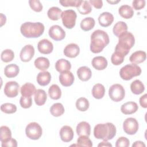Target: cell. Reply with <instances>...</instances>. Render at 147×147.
I'll list each match as a JSON object with an SVG mask.
<instances>
[{
  "label": "cell",
  "instance_id": "cell-2",
  "mask_svg": "<svg viewBox=\"0 0 147 147\" xmlns=\"http://www.w3.org/2000/svg\"><path fill=\"white\" fill-rule=\"evenodd\" d=\"M116 127L110 122L98 123L94 129V136L97 139L108 141L113 139L116 135Z\"/></svg>",
  "mask_w": 147,
  "mask_h": 147
},
{
  "label": "cell",
  "instance_id": "cell-31",
  "mask_svg": "<svg viewBox=\"0 0 147 147\" xmlns=\"http://www.w3.org/2000/svg\"><path fill=\"white\" fill-rule=\"evenodd\" d=\"M130 90L134 94L140 95L144 91L145 86L141 80L136 79L130 84Z\"/></svg>",
  "mask_w": 147,
  "mask_h": 147
},
{
  "label": "cell",
  "instance_id": "cell-32",
  "mask_svg": "<svg viewBox=\"0 0 147 147\" xmlns=\"http://www.w3.org/2000/svg\"><path fill=\"white\" fill-rule=\"evenodd\" d=\"M95 25V20L92 17H86L81 21L80 26L84 31H89L94 28Z\"/></svg>",
  "mask_w": 147,
  "mask_h": 147
},
{
  "label": "cell",
  "instance_id": "cell-33",
  "mask_svg": "<svg viewBox=\"0 0 147 147\" xmlns=\"http://www.w3.org/2000/svg\"><path fill=\"white\" fill-rule=\"evenodd\" d=\"M127 30V25L123 21L117 22L113 26V32L114 34L119 37L120 35Z\"/></svg>",
  "mask_w": 147,
  "mask_h": 147
},
{
  "label": "cell",
  "instance_id": "cell-39",
  "mask_svg": "<svg viewBox=\"0 0 147 147\" xmlns=\"http://www.w3.org/2000/svg\"><path fill=\"white\" fill-rule=\"evenodd\" d=\"M77 10L80 14L86 15L91 13L92 11V7L89 1H82L81 4L77 7Z\"/></svg>",
  "mask_w": 147,
  "mask_h": 147
},
{
  "label": "cell",
  "instance_id": "cell-38",
  "mask_svg": "<svg viewBox=\"0 0 147 147\" xmlns=\"http://www.w3.org/2000/svg\"><path fill=\"white\" fill-rule=\"evenodd\" d=\"M89 102L84 97H80L76 102V107L80 111H86L89 108Z\"/></svg>",
  "mask_w": 147,
  "mask_h": 147
},
{
  "label": "cell",
  "instance_id": "cell-47",
  "mask_svg": "<svg viewBox=\"0 0 147 147\" xmlns=\"http://www.w3.org/2000/svg\"><path fill=\"white\" fill-rule=\"evenodd\" d=\"M130 145V141L128 138L125 137L118 138L115 142L116 147H128Z\"/></svg>",
  "mask_w": 147,
  "mask_h": 147
},
{
  "label": "cell",
  "instance_id": "cell-50",
  "mask_svg": "<svg viewBox=\"0 0 147 147\" xmlns=\"http://www.w3.org/2000/svg\"><path fill=\"white\" fill-rule=\"evenodd\" d=\"M91 5H92L96 9H100L103 6V2L101 0H90L89 1Z\"/></svg>",
  "mask_w": 147,
  "mask_h": 147
},
{
  "label": "cell",
  "instance_id": "cell-27",
  "mask_svg": "<svg viewBox=\"0 0 147 147\" xmlns=\"http://www.w3.org/2000/svg\"><path fill=\"white\" fill-rule=\"evenodd\" d=\"M34 102L37 106H42L47 99V94L42 89H37L34 94Z\"/></svg>",
  "mask_w": 147,
  "mask_h": 147
},
{
  "label": "cell",
  "instance_id": "cell-17",
  "mask_svg": "<svg viewBox=\"0 0 147 147\" xmlns=\"http://www.w3.org/2000/svg\"><path fill=\"white\" fill-rule=\"evenodd\" d=\"M114 21L113 15L109 12H103L98 17V22L102 27H108Z\"/></svg>",
  "mask_w": 147,
  "mask_h": 147
},
{
  "label": "cell",
  "instance_id": "cell-7",
  "mask_svg": "<svg viewBox=\"0 0 147 147\" xmlns=\"http://www.w3.org/2000/svg\"><path fill=\"white\" fill-rule=\"evenodd\" d=\"M26 136L33 140H38L42 136V130L41 126L37 122H30L25 128Z\"/></svg>",
  "mask_w": 147,
  "mask_h": 147
},
{
  "label": "cell",
  "instance_id": "cell-25",
  "mask_svg": "<svg viewBox=\"0 0 147 147\" xmlns=\"http://www.w3.org/2000/svg\"><path fill=\"white\" fill-rule=\"evenodd\" d=\"M20 72L19 67L16 64H10L6 65L4 69L5 75L9 78L17 76Z\"/></svg>",
  "mask_w": 147,
  "mask_h": 147
},
{
  "label": "cell",
  "instance_id": "cell-10",
  "mask_svg": "<svg viewBox=\"0 0 147 147\" xmlns=\"http://www.w3.org/2000/svg\"><path fill=\"white\" fill-rule=\"evenodd\" d=\"M20 86L16 81L7 82L4 87L5 94L9 98H14L18 94Z\"/></svg>",
  "mask_w": 147,
  "mask_h": 147
},
{
  "label": "cell",
  "instance_id": "cell-26",
  "mask_svg": "<svg viewBox=\"0 0 147 147\" xmlns=\"http://www.w3.org/2000/svg\"><path fill=\"white\" fill-rule=\"evenodd\" d=\"M34 64L37 69L45 71L49 67L50 62L48 58L45 57H38L34 60Z\"/></svg>",
  "mask_w": 147,
  "mask_h": 147
},
{
  "label": "cell",
  "instance_id": "cell-41",
  "mask_svg": "<svg viewBox=\"0 0 147 147\" xmlns=\"http://www.w3.org/2000/svg\"><path fill=\"white\" fill-rule=\"evenodd\" d=\"M1 58L2 61L5 63H9L10 61H11L14 59V53L11 49H5L1 53Z\"/></svg>",
  "mask_w": 147,
  "mask_h": 147
},
{
  "label": "cell",
  "instance_id": "cell-35",
  "mask_svg": "<svg viewBox=\"0 0 147 147\" xmlns=\"http://www.w3.org/2000/svg\"><path fill=\"white\" fill-rule=\"evenodd\" d=\"M61 10L59 7L56 6H53L49 8L47 11L48 18L53 21H57L59 20L61 17Z\"/></svg>",
  "mask_w": 147,
  "mask_h": 147
},
{
  "label": "cell",
  "instance_id": "cell-1",
  "mask_svg": "<svg viewBox=\"0 0 147 147\" xmlns=\"http://www.w3.org/2000/svg\"><path fill=\"white\" fill-rule=\"evenodd\" d=\"M109 42V36L106 32L100 29L96 30L91 35L90 51L94 53H100Z\"/></svg>",
  "mask_w": 147,
  "mask_h": 147
},
{
  "label": "cell",
  "instance_id": "cell-8",
  "mask_svg": "<svg viewBox=\"0 0 147 147\" xmlns=\"http://www.w3.org/2000/svg\"><path fill=\"white\" fill-rule=\"evenodd\" d=\"M61 18L63 25L66 28L72 29L75 26L77 14L74 10L69 9L62 11Z\"/></svg>",
  "mask_w": 147,
  "mask_h": 147
},
{
  "label": "cell",
  "instance_id": "cell-44",
  "mask_svg": "<svg viewBox=\"0 0 147 147\" xmlns=\"http://www.w3.org/2000/svg\"><path fill=\"white\" fill-rule=\"evenodd\" d=\"M82 0H61L59 1V3L61 6L64 7H76V8L81 4Z\"/></svg>",
  "mask_w": 147,
  "mask_h": 147
},
{
  "label": "cell",
  "instance_id": "cell-53",
  "mask_svg": "<svg viewBox=\"0 0 147 147\" xmlns=\"http://www.w3.org/2000/svg\"><path fill=\"white\" fill-rule=\"evenodd\" d=\"M98 147H100V146H110V147H112V145H111V144H110L108 141L103 140V141L101 142L100 143H99L98 145Z\"/></svg>",
  "mask_w": 147,
  "mask_h": 147
},
{
  "label": "cell",
  "instance_id": "cell-12",
  "mask_svg": "<svg viewBox=\"0 0 147 147\" xmlns=\"http://www.w3.org/2000/svg\"><path fill=\"white\" fill-rule=\"evenodd\" d=\"M34 55V48L32 45H25L21 49L20 54V59L23 62H28L31 60Z\"/></svg>",
  "mask_w": 147,
  "mask_h": 147
},
{
  "label": "cell",
  "instance_id": "cell-42",
  "mask_svg": "<svg viewBox=\"0 0 147 147\" xmlns=\"http://www.w3.org/2000/svg\"><path fill=\"white\" fill-rule=\"evenodd\" d=\"M1 110L6 114H13L16 112L17 106L11 103H5L1 106Z\"/></svg>",
  "mask_w": 147,
  "mask_h": 147
},
{
  "label": "cell",
  "instance_id": "cell-18",
  "mask_svg": "<svg viewBox=\"0 0 147 147\" xmlns=\"http://www.w3.org/2000/svg\"><path fill=\"white\" fill-rule=\"evenodd\" d=\"M91 64L95 69L100 71L105 69L107 67L108 63L107 60L105 57L99 56L94 57L92 59Z\"/></svg>",
  "mask_w": 147,
  "mask_h": 147
},
{
  "label": "cell",
  "instance_id": "cell-28",
  "mask_svg": "<svg viewBox=\"0 0 147 147\" xmlns=\"http://www.w3.org/2000/svg\"><path fill=\"white\" fill-rule=\"evenodd\" d=\"M36 91L35 86L30 83H26L21 87L20 92L22 96H31Z\"/></svg>",
  "mask_w": 147,
  "mask_h": 147
},
{
  "label": "cell",
  "instance_id": "cell-13",
  "mask_svg": "<svg viewBox=\"0 0 147 147\" xmlns=\"http://www.w3.org/2000/svg\"><path fill=\"white\" fill-rule=\"evenodd\" d=\"M37 49L39 52L42 54L48 55L52 52L53 45L52 42L48 39H42L37 44Z\"/></svg>",
  "mask_w": 147,
  "mask_h": 147
},
{
  "label": "cell",
  "instance_id": "cell-36",
  "mask_svg": "<svg viewBox=\"0 0 147 147\" xmlns=\"http://www.w3.org/2000/svg\"><path fill=\"white\" fill-rule=\"evenodd\" d=\"M64 107L60 103H55L53 104L50 108V113L53 117H60L64 113Z\"/></svg>",
  "mask_w": 147,
  "mask_h": 147
},
{
  "label": "cell",
  "instance_id": "cell-3",
  "mask_svg": "<svg viewBox=\"0 0 147 147\" xmlns=\"http://www.w3.org/2000/svg\"><path fill=\"white\" fill-rule=\"evenodd\" d=\"M45 27L43 24L40 22H25L20 27V32L26 38H37L44 33Z\"/></svg>",
  "mask_w": 147,
  "mask_h": 147
},
{
  "label": "cell",
  "instance_id": "cell-22",
  "mask_svg": "<svg viewBox=\"0 0 147 147\" xmlns=\"http://www.w3.org/2000/svg\"><path fill=\"white\" fill-rule=\"evenodd\" d=\"M71 68V63L64 59H60L58 60L55 63V69L59 72L63 73L68 71Z\"/></svg>",
  "mask_w": 147,
  "mask_h": 147
},
{
  "label": "cell",
  "instance_id": "cell-49",
  "mask_svg": "<svg viewBox=\"0 0 147 147\" xmlns=\"http://www.w3.org/2000/svg\"><path fill=\"white\" fill-rule=\"evenodd\" d=\"M2 147H17V141L14 138H11L10 140L6 142H2Z\"/></svg>",
  "mask_w": 147,
  "mask_h": 147
},
{
  "label": "cell",
  "instance_id": "cell-23",
  "mask_svg": "<svg viewBox=\"0 0 147 147\" xmlns=\"http://www.w3.org/2000/svg\"><path fill=\"white\" fill-rule=\"evenodd\" d=\"M37 82L41 86H46L48 85L51 80V75L47 71L40 72L37 76Z\"/></svg>",
  "mask_w": 147,
  "mask_h": 147
},
{
  "label": "cell",
  "instance_id": "cell-55",
  "mask_svg": "<svg viewBox=\"0 0 147 147\" xmlns=\"http://www.w3.org/2000/svg\"><path fill=\"white\" fill-rule=\"evenodd\" d=\"M120 2V0L119 1H107V2L110 3V4H113V5H114V4H116L118 2Z\"/></svg>",
  "mask_w": 147,
  "mask_h": 147
},
{
  "label": "cell",
  "instance_id": "cell-46",
  "mask_svg": "<svg viewBox=\"0 0 147 147\" xmlns=\"http://www.w3.org/2000/svg\"><path fill=\"white\" fill-rule=\"evenodd\" d=\"M29 4L30 8L36 12H40L42 10V5L39 0H30Z\"/></svg>",
  "mask_w": 147,
  "mask_h": 147
},
{
  "label": "cell",
  "instance_id": "cell-43",
  "mask_svg": "<svg viewBox=\"0 0 147 147\" xmlns=\"http://www.w3.org/2000/svg\"><path fill=\"white\" fill-rule=\"evenodd\" d=\"M125 56L122 55L114 52L111 57V61L114 65H119L121 64L124 61Z\"/></svg>",
  "mask_w": 147,
  "mask_h": 147
},
{
  "label": "cell",
  "instance_id": "cell-6",
  "mask_svg": "<svg viewBox=\"0 0 147 147\" xmlns=\"http://www.w3.org/2000/svg\"><path fill=\"white\" fill-rule=\"evenodd\" d=\"M109 95L113 101L118 102L125 98V90L121 84L118 83L114 84L109 88Z\"/></svg>",
  "mask_w": 147,
  "mask_h": 147
},
{
  "label": "cell",
  "instance_id": "cell-5",
  "mask_svg": "<svg viewBox=\"0 0 147 147\" xmlns=\"http://www.w3.org/2000/svg\"><path fill=\"white\" fill-rule=\"evenodd\" d=\"M141 72L140 67L136 64L131 63L122 67L119 71V75L123 80H129L134 77L140 76Z\"/></svg>",
  "mask_w": 147,
  "mask_h": 147
},
{
  "label": "cell",
  "instance_id": "cell-51",
  "mask_svg": "<svg viewBox=\"0 0 147 147\" xmlns=\"http://www.w3.org/2000/svg\"><path fill=\"white\" fill-rule=\"evenodd\" d=\"M140 106L143 108H147V94H145L140 98Z\"/></svg>",
  "mask_w": 147,
  "mask_h": 147
},
{
  "label": "cell",
  "instance_id": "cell-9",
  "mask_svg": "<svg viewBox=\"0 0 147 147\" xmlns=\"http://www.w3.org/2000/svg\"><path fill=\"white\" fill-rule=\"evenodd\" d=\"M138 122L134 118H127L124 121L123 123V129L127 134H135L138 131Z\"/></svg>",
  "mask_w": 147,
  "mask_h": 147
},
{
  "label": "cell",
  "instance_id": "cell-19",
  "mask_svg": "<svg viewBox=\"0 0 147 147\" xmlns=\"http://www.w3.org/2000/svg\"><path fill=\"white\" fill-rule=\"evenodd\" d=\"M138 109L137 103L134 102H127L123 103L121 107V112L125 115H130L135 113Z\"/></svg>",
  "mask_w": 147,
  "mask_h": 147
},
{
  "label": "cell",
  "instance_id": "cell-40",
  "mask_svg": "<svg viewBox=\"0 0 147 147\" xmlns=\"http://www.w3.org/2000/svg\"><path fill=\"white\" fill-rule=\"evenodd\" d=\"M73 146H87L92 147V143L91 140L89 138L88 136H80L77 140V144L72 145Z\"/></svg>",
  "mask_w": 147,
  "mask_h": 147
},
{
  "label": "cell",
  "instance_id": "cell-54",
  "mask_svg": "<svg viewBox=\"0 0 147 147\" xmlns=\"http://www.w3.org/2000/svg\"><path fill=\"white\" fill-rule=\"evenodd\" d=\"M6 21V18L5 15L2 13H1V26H2L3 25L5 24Z\"/></svg>",
  "mask_w": 147,
  "mask_h": 147
},
{
  "label": "cell",
  "instance_id": "cell-14",
  "mask_svg": "<svg viewBox=\"0 0 147 147\" xmlns=\"http://www.w3.org/2000/svg\"><path fill=\"white\" fill-rule=\"evenodd\" d=\"M59 134L61 140L64 142H68L72 141L74 136L72 127L67 125H64L60 129Z\"/></svg>",
  "mask_w": 147,
  "mask_h": 147
},
{
  "label": "cell",
  "instance_id": "cell-29",
  "mask_svg": "<svg viewBox=\"0 0 147 147\" xmlns=\"http://www.w3.org/2000/svg\"><path fill=\"white\" fill-rule=\"evenodd\" d=\"M119 14L123 18H131L134 15V10L133 8L127 5H123L119 7L118 9Z\"/></svg>",
  "mask_w": 147,
  "mask_h": 147
},
{
  "label": "cell",
  "instance_id": "cell-11",
  "mask_svg": "<svg viewBox=\"0 0 147 147\" xmlns=\"http://www.w3.org/2000/svg\"><path fill=\"white\" fill-rule=\"evenodd\" d=\"M48 34L49 37L55 41H61L65 37V32L64 29L57 25L51 26L49 29Z\"/></svg>",
  "mask_w": 147,
  "mask_h": 147
},
{
  "label": "cell",
  "instance_id": "cell-45",
  "mask_svg": "<svg viewBox=\"0 0 147 147\" xmlns=\"http://www.w3.org/2000/svg\"><path fill=\"white\" fill-rule=\"evenodd\" d=\"M20 104L21 107L24 109L30 108L32 105V96H22L20 99Z\"/></svg>",
  "mask_w": 147,
  "mask_h": 147
},
{
  "label": "cell",
  "instance_id": "cell-16",
  "mask_svg": "<svg viewBox=\"0 0 147 147\" xmlns=\"http://www.w3.org/2000/svg\"><path fill=\"white\" fill-rule=\"evenodd\" d=\"M59 79L61 84L64 87L71 86L75 80L73 74L69 71L61 73L59 76Z\"/></svg>",
  "mask_w": 147,
  "mask_h": 147
},
{
  "label": "cell",
  "instance_id": "cell-21",
  "mask_svg": "<svg viewBox=\"0 0 147 147\" xmlns=\"http://www.w3.org/2000/svg\"><path fill=\"white\" fill-rule=\"evenodd\" d=\"M79 79L83 82H86L90 79L92 76V72L90 68L86 66L79 67L76 72Z\"/></svg>",
  "mask_w": 147,
  "mask_h": 147
},
{
  "label": "cell",
  "instance_id": "cell-15",
  "mask_svg": "<svg viewBox=\"0 0 147 147\" xmlns=\"http://www.w3.org/2000/svg\"><path fill=\"white\" fill-rule=\"evenodd\" d=\"M80 53V48L76 44L71 43L65 46L64 49V55L69 58H75L78 56Z\"/></svg>",
  "mask_w": 147,
  "mask_h": 147
},
{
  "label": "cell",
  "instance_id": "cell-52",
  "mask_svg": "<svg viewBox=\"0 0 147 147\" xmlns=\"http://www.w3.org/2000/svg\"><path fill=\"white\" fill-rule=\"evenodd\" d=\"M139 146L145 147V144L142 141H136L132 145V147H139Z\"/></svg>",
  "mask_w": 147,
  "mask_h": 147
},
{
  "label": "cell",
  "instance_id": "cell-30",
  "mask_svg": "<svg viewBox=\"0 0 147 147\" xmlns=\"http://www.w3.org/2000/svg\"><path fill=\"white\" fill-rule=\"evenodd\" d=\"M92 95L96 99H102L105 94V88L100 83L95 84L92 88Z\"/></svg>",
  "mask_w": 147,
  "mask_h": 147
},
{
  "label": "cell",
  "instance_id": "cell-48",
  "mask_svg": "<svg viewBox=\"0 0 147 147\" xmlns=\"http://www.w3.org/2000/svg\"><path fill=\"white\" fill-rule=\"evenodd\" d=\"M146 1L145 0H134L132 2V6L136 10H139L143 9L145 6Z\"/></svg>",
  "mask_w": 147,
  "mask_h": 147
},
{
  "label": "cell",
  "instance_id": "cell-4",
  "mask_svg": "<svg viewBox=\"0 0 147 147\" xmlns=\"http://www.w3.org/2000/svg\"><path fill=\"white\" fill-rule=\"evenodd\" d=\"M135 44L134 35L129 32H125L118 37V42L115 46V51L124 56H126L130 51V49Z\"/></svg>",
  "mask_w": 147,
  "mask_h": 147
},
{
  "label": "cell",
  "instance_id": "cell-34",
  "mask_svg": "<svg viewBox=\"0 0 147 147\" xmlns=\"http://www.w3.org/2000/svg\"><path fill=\"white\" fill-rule=\"evenodd\" d=\"M48 95L52 99H59L61 96V91L59 86L55 84L51 86L48 89Z\"/></svg>",
  "mask_w": 147,
  "mask_h": 147
},
{
  "label": "cell",
  "instance_id": "cell-37",
  "mask_svg": "<svg viewBox=\"0 0 147 147\" xmlns=\"http://www.w3.org/2000/svg\"><path fill=\"white\" fill-rule=\"evenodd\" d=\"M0 140L1 142H6L11 138V131L9 127L2 126L0 127Z\"/></svg>",
  "mask_w": 147,
  "mask_h": 147
},
{
  "label": "cell",
  "instance_id": "cell-24",
  "mask_svg": "<svg viewBox=\"0 0 147 147\" xmlns=\"http://www.w3.org/2000/svg\"><path fill=\"white\" fill-rule=\"evenodd\" d=\"M146 58V52L143 51H137L133 53L129 57V60L133 64H140L144 62Z\"/></svg>",
  "mask_w": 147,
  "mask_h": 147
},
{
  "label": "cell",
  "instance_id": "cell-20",
  "mask_svg": "<svg viewBox=\"0 0 147 147\" xmlns=\"http://www.w3.org/2000/svg\"><path fill=\"white\" fill-rule=\"evenodd\" d=\"M76 131L79 136H86L89 137L91 133L90 125L86 121H82L76 126Z\"/></svg>",
  "mask_w": 147,
  "mask_h": 147
}]
</instances>
